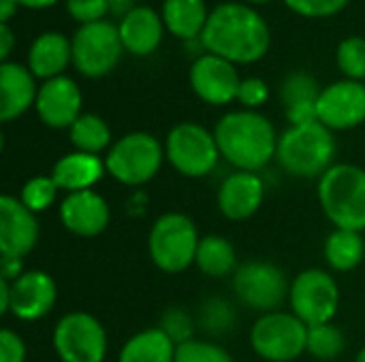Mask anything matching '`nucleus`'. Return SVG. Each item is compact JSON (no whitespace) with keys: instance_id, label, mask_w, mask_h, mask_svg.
Returning <instances> with one entry per match:
<instances>
[{"instance_id":"1","label":"nucleus","mask_w":365,"mask_h":362,"mask_svg":"<svg viewBox=\"0 0 365 362\" xmlns=\"http://www.w3.org/2000/svg\"><path fill=\"white\" fill-rule=\"evenodd\" d=\"M207 53L229 62L252 64L267 55L272 47V30L263 15L242 2H222L210 11L207 26L201 34Z\"/></svg>"},{"instance_id":"2","label":"nucleus","mask_w":365,"mask_h":362,"mask_svg":"<svg viewBox=\"0 0 365 362\" xmlns=\"http://www.w3.org/2000/svg\"><path fill=\"white\" fill-rule=\"evenodd\" d=\"M220 156L237 171L257 173L265 169L278 149L274 124L259 111H231L222 115L214 128Z\"/></svg>"},{"instance_id":"3","label":"nucleus","mask_w":365,"mask_h":362,"mask_svg":"<svg viewBox=\"0 0 365 362\" xmlns=\"http://www.w3.org/2000/svg\"><path fill=\"white\" fill-rule=\"evenodd\" d=\"M276 160L293 177L321 179L336 160L334 130L321 122L289 126L278 139Z\"/></svg>"},{"instance_id":"4","label":"nucleus","mask_w":365,"mask_h":362,"mask_svg":"<svg viewBox=\"0 0 365 362\" xmlns=\"http://www.w3.org/2000/svg\"><path fill=\"white\" fill-rule=\"evenodd\" d=\"M319 203L336 228L365 233V169L334 164L319 179Z\"/></svg>"},{"instance_id":"5","label":"nucleus","mask_w":365,"mask_h":362,"mask_svg":"<svg viewBox=\"0 0 365 362\" xmlns=\"http://www.w3.org/2000/svg\"><path fill=\"white\" fill-rule=\"evenodd\" d=\"M199 230L184 213L160 215L148 235V254L163 273H182L195 265L199 250Z\"/></svg>"},{"instance_id":"6","label":"nucleus","mask_w":365,"mask_h":362,"mask_svg":"<svg viewBox=\"0 0 365 362\" xmlns=\"http://www.w3.org/2000/svg\"><path fill=\"white\" fill-rule=\"evenodd\" d=\"M165 160V145L150 132H128L118 139L107 156L105 169L122 186H143L152 181Z\"/></svg>"},{"instance_id":"7","label":"nucleus","mask_w":365,"mask_h":362,"mask_svg":"<svg viewBox=\"0 0 365 362\" xmlns=\"http://www.w3.org/2000/svg\"><path fill=\"white\" fill-rule=\"evenodd\" d=\"M165 158L180 175L199 179L210 175L222 156L214 132L197 122H180L167 134Z\"/></svg>"},{"instance_id":"8","label":"nucleus","mask_w":365,"mask_h":362,"mask_svg":"<svg viewBox=\"0 0 365 362\" xmlns=\"http://www.w3.org/2000/svg\"><path fill=\"white\" fill-rule=\"evenodd\" d=\"M250 346L267 362H293L308 352V326L287 312L263 314L250 329Z\"/></svg>"},{"instance_id":"9","label":"nucleus","mask_w":365,"mask_h":362,"mask_svg":"<svg viewBox=\"0 0 365 362\" xmlns=\"http://www.w3.org/2000/svg\"><path fill=\"white\" fill-rule=\"evenodd\" d=\"M71 41L73 66L88 79H101L109 75L120 64L124 53L120 28L109 19L79 26Z\"/></svg>"},{"instance_id":"10","label":"nucleus","mask_w":365,"mask_h":362,"mask_svg":"<svg viewBox=\"0 0 365 362\" xmlns=\"http://www.w3.org/2000/svg\"><path fill=\"white\" fill-rule=\"evenodd\" d=\"M233 292L242 305L269 314L289 297L291 286L280 267L267 260H248L233 273Z\"/></svg>"},{"instance_id":"11","label":"nucleus","mask_w":365,"mask_h":362,"mask_svg":"<svg viewBox=\"0 0 365 362\" xmlns=\"http://www.w3.org/2000/svg\"><path fill=\"white\" fill-rule=\"evenodd\" d=\"M291 314H295L306 326L329 324L340 307V288L336 280L323 269L302 271L289 292Z\"/></svg>"},{"instance_id":"12","label":"nucleus","mask_w":365,"mask_h":362,"mask_svg":"<svg viewBox=\"0 0 365 362\" xmlns=\"http://www.w3.org/2000/svg\"><path fill=\"white\" fill-rule=\"evenodd\" d=\"M53 350L60 362H103L107 356L105 326L92 314L71 312L53 329Z\"/></svg>"},{"instance_id":"13","label":"nucleus","mask_w":365,"mask_h":362,"mask_svg":"<svg viewBox=\"0 0 365 362\" xmlns=\"http://www.w3.org/2000/svg\"><path fill=\"white\" fill-rule=\"evenodd\" d=\"M319 122L329 130H351L365 122V83L340 79L323 87L319 102Z\"/></svg>"},{"instance_id":"14","label":"nucleus","mask_w":365,"mask_h":362,"mask_svg":"<svg viewBox=\"0 0 365 362\" xmlns=\"http://www.w3.org/2000/svg\"><path fill=\"white\" fill-rule=\"evenodd\" d=\"M240 73L237 66L220 55L203 53L190 66V85L192 92L207 105L222 107L237 100L240 90Z\"/></svg>"},{"instance_id":"15","label":"nucleus","mask_w":365,"mask_h":362,"mask_svg":"<svg viewBox=\"0 0 365 362\" xmlns=\"http://www.w3.org/2000/svg\"><path fill=\"white\" fill-rule=\"evenodd\" d=\"M81 105L83 96L79 85L71 77L62 75L56 79H47L38 85L34 109L45 126L62 130L71 128L79 119V115L83 113Z\"/></svg>"},{"instance_id":"16","label":"nucleus","mask_w":365,"mask_h":362,"mask_svg":"<svg viewBox=\"0 0 365 362\" xmlns=\"http://www.w3.org/2000/svg\"><path fill=\"white\" fill-rule=\"evenodd\" d=\"M58 299L56 282L45 271H26L11 284V307L9 314L21 322H36L45 318Z\"/></svg>"},{"instance_id":"17","label":"nucleus","mask_w":365,"mask_h":362,"mask_svg":"<svg viewBox=\"0 0 365 362\" xmlns=\"http://www.w3.org/2000/svg\"><path fill=\"white\" fill-rule=\"evenodd\" d=\"M38 241V220L19 198H0V254L11 258L28 256Z\"/></svg>"},{"instance_id":"18","label":"nucleus","mask_w":365,"mask_h":362,"mask_svg":"<svg viewBox=\"0 0 365 362\" xmlns=\"http://www.w3.org/2000/svg\"><path fill=\"white\" fill-rule=\"evenodd\" d=\"M60 222L62 226L77 235V237H98L111 220V211L107 201L94 192V190H83V192H71L64 196L60 203Z\"/></svg>"},{"instance_id":"19","label":"nucleus","mask_w":365,"mask_h":362,"mask_svg":"<svg viewBox=\"0 0 365 362\" xmlns=\"http://www.w3.org/2000/svg\"><path fill=\"white\" fill-rule=\"evenodd\" d=\"M265 198V183L257 173L237 171L231 173L218 188V209L227 220L242 222L252 218Z\"/></svg>"},{"instance_id":"20","label":"nucleus","mask_w":365,"mask_h":362,"mask_svg":"<svg viewBox=\"0 0 365 362\" xmlns=\"http://www.w3.org/2000/svg\"><path fill=\"white\" fill-rule=\"evenodd\" d=\"M38 96L36 77L28 66L2 62L0 66V119L13 122L34 107Z\"/></svg>"},{"instance_id":"21","label":"nucleus","mask_w":365,"mask_h":362,"mask_svg":"<svg viewBox=\"0 0 365 362\" xmlns=\"http://www.w3.org/2000/svg\"><path fill=\"white\" fill-rule=\"evenodd\" d=\"M118 28L124 51L133 55L154 53L160 47L163 34L167 30L163 15L156 13L152 6H135L120 19Z\"/></svg>"},{"instance_id":"22","label":"nucleus","mask_w":365,"mask_h":362,"mask_svg":"<svg viewBox=\"0 0 365 362\" xmlns=\"http://www.w3.org/2000/svg\"><path fill=\"white\" fill-rule=\"evenodd\" d=\"M68 64H73V41L66 34L49 30L32 41L26 66L36 79L47 81L62 77Z\"/></svg>"},{"instance_id":"23","label":"nucleus","mask_w":365,"mask_h":362,"mask_svg":"<svg viewBox=\"0 0 365 362\" xmlns=\"http://www.w3.org/2000/svg\"><path fill=\"white\" fill-rule=\"evenodd\" d=\"M321 87L314 75L306 70H293L284 77L280 85V100L284 105V113L291 126H304L319 122L317 102L321 96Z\"/></svg>"},{"instance_id":"24","label":"nucleus","mask_w":365,"mask_h":362,"mask_svg":"<svg viewBox=\"0 0 365 362\" xmlns=\"http://www.w3.org/2000/svg\"><path fill=\"white\" fill-rule=\"evenodd\" d=\"M105 173H107V169H105V160L101 156L71 151V154H64L53 164L51 177L60 190L71 194V192L92 190L103 179Z\"/></svg>"},{"instance_id":"25","label":"nucleus","mask_w":365,"mask_h":362,"mask_svg":"<svg viewBox=\"0 0 365 362\" xmlns=\"http://www.w3.org/2000/svg\"><path fill=\"white\" fill-rule=\"evenodd\" d=\"M160 15L165 28L173 36L182 41H195L201 38L207 26L210 9L205 0H165Z\"/></svg>"},{"instance_id":"26","label":"nucleus","mask_w":365,"mask_h":362,"mask_svg":"<svg viewBox=\"0 0 365 362\" xmlns=\"http://www.w3.org/2000/svg\"><path fill=\"white\" fill-rule=\"evenodd\" d=\"M195 265L203 275H207L212 280L229 277L240 267L237 265V252H235L233 243L220 235L201 237Z\"/></svg>"},{"instance_id":"27","label":"nucleus","mask_w":365,"mask_h":362,"mask_svg":"<svg viewBox=\"0 0 365 362\" xmlns=\"http://www.w3.org/2000/svg\"><path fill=\"white\" fill-rule=\"evenodd\" d=\"M175 344L156 326L133 335L120 352V362H175Z\"/></svg>"},{"instance_id":"28","label":"nucleus","mask_w":365,"mask_h":362,"mask_svg":"<svg viewBox=\"0 0 365 362\" xmlns=\"http://www.w3.org/2000/svg\"><path fill=\"white\" fill-rule=\"evenodd\" d=\"M365 258V237L357 230L336 228L325 241V260L334 271L357 269Z\"/></svg>"},{"instance_id":"29","label":"nucleus","mask_w":365,"mask_h":362,"mask_svg":"<svg viewBox=\"0 0 365 362\" xmlns=\"http://www.w3.org/2000/svg\"><path fill=\"white\" fill-rule=\"evenodd\" d=\"M68 137H71L75 151L94 154V156L109 151V147L113 145L111 143V128L96 113H81L79 119L68 128Z\"/></svg>"},{"instance_id":"30","label":"nucleus","mask_w":365,"mask_h":362,"mask_svg":"<svg viewBox=\"0 0 365 362\" xmlns=\"http://www.w3.org/2000/svg\"><path fill=\"white\" fill-rule=\"evenodd\" d=\"M346 348L344 333L329 324L308 326V354H312L319 361H336Z\"/></svg>"},{"instance_id":"31","label":"nucleus","mask_w":365,"mask_h":362,"mask_svg":"<svg viewBox=\"0 0 365 362\" xmlns=\"http://www.w3.org/2000/svg\"><path fill=\"white\" fill-rule=\"evenodd\" d=\"M58 183L53 181L51 175H36L32 179H28L19 192V201L32 211V213H41L47 211L56 196H58Z\"/></svg>"},{"instance_id":"32","label":"nucleus","mask_w":365,"mask_h":362,"mask_svg":"<svg viewBox=\"0 0 365 362\" xmlns=\"http://www.w3.org/2000/svg\"><path fill=\"white\" fill-rule=\"evenodd\" d=\"M336 62L340 73L346 79L364 81L365 79V38L364 36H349L340 41L336 49Z\"/></svg>"},{"instance_id":"33","label":"nucleus","mask_w":365,"mask_h":362,"mask_svg":"<svg viewBox=\"0 0 365 362\" xmlns=\"http://www.w3.org/2000/svg\"><path fill=\"white\" fill-rule=\"evenodd\" d=\"M199 324L210 335H227L235 324V312L225 299H207L201 305Z\"/></svg>"},{"instance_id":"34","label":"nucleus","mask_w":365,"mask_h":362,"mask_svg":"<svg viewBox=\"0 0 365 362\" xmlns=\"http://www.w3.org/2000/svg\"><path fill=\"white\" fill-rule=\"evenodd\" d=\"M175 362H233V356L218 344L190 339L175 348Z\"/></svg>"},{"instance_id":"35","label":"nucleus","mask_w":365,"mask_h":362,"mask_svg":"<svg viewBox=\"0 0 365 362\" xmlns=\"http://www.w3.org/2000/svg\"><path fill=\"white\" fill-rule=\"evenodd\" d=\"M158 329H160L175 346H182V344L195 339V337H192V333H195V322H192V318H190L182 307H169V309L163 314Z\"/></svg>"},{"instance_id":"36","label":"nucleus","mask_w":365,"mask_h":362,"mask_svg":"<svg viewBox=\"0 0 365 362\" xmlns=\"http://www.w3.org/2000/svg\"><path fill=\"white\" fill-rule=\"evenodd\" d=\"M351 0H284V4L308 19H323V17H334L340 11L346 9Z\"/></svg>"},{"instance_id":"37","label":"nucleus","mask_w":365,"mask_h":362,"mask_svg":"<svg viewBox=\"0 0 365 362\" xmlns=\"http://www.w3.org/2000/svg\"><path fill=\"white\" fill-rule=\"evenodd\" d=\"M66 13L79 26H88V23L103 21L105 15L111 11L107 0H66Z\"/></svg>"},{"instance_id":"38","label":"nucleus","mask_w":365,"mask_h":362,"mask_svg":"<svg viewBox=\"0 0 365 362\" xmlns=\"http://www.w3.org/2000/svg\"><path fill=\"white\" fill-rule=\"evenodd\" d=\"M237 100L244 109L257 111L259 107H263L269 100V85L261 77H246L240 83Z\"/></svg>"},{"instance_id":"39","label":"nucleus","mask_w":365,"mask_h":362,"mask_svg":"<svg viewBox=\"0 0 365 362\" xmlns=\"http://www.w3.org/2000/svg\"><path fill=\"white\" fill-rule=\"evenodd\" d=\"M0 362H26V344L11 329L0 333Z\"/></svg>"},{"instance_id":"40","label":"nucleus","mask_w":365,"mask_h":362,"mask_svg":"<svg viewBox=\"0 0 365 362\" xmlns=\"http://www.w3.org/2000/svg\"><path fill=\"white\" fill-rule=\"evenodd\" d=\"M26 271H24V262L21 258H11V256H2L0 258V280L13 284L17 277H21Z\"/></svg>"},{"instance_id":"41","label":"nucleus","mask_w":365,"mask_h":362,"mask_svg":"<svg viewBox=\"0 0 365 362\" xmlns=\"http://www.w3.org/2000/svg\"><path fill=\"white\" fill-rule=\"evenodd\" d=\"M17 38H15V32L9 23H0V60L2 62H9V55L15 47Z\"/></svg>"},{"instance_id":"42","label":"nucleus","mask_w":365,"mask_h":362,"mask_svg":"<svg viewBox=\"0 0 365 362\" xmlns=\"http://www.w3.org/2000/svg\"><path fill=\"white\" fill-rule=\"evenodd\" d=\"M17 0H0V23H9L17 15Z\"/></svg>"},{"instance_id":"43","label":"nucleus","mask_w":365,"mask_h":362,"mask_svg":"<svg viewBox=\"0 0 365 362\" xmlns=\"http://www.w3.org/2000/svg\"><path fill=\"white\" fill-rule=\"evenodd\" d=\"M109 2V11L113 13V15H118L120 19L128 13V11H133L137 4L133 2V0H107Z\"/></svg>"},{"instance_id":"44","label":"nucleus","mask_w":365,"mask_h":362,"mask_svg":"<svg viewBox=\"0 0 365 362\" xmlns=\"http://www.w3.org/2000/svg\"><path fill=\"white\" fill-rule=\"evenodd\" d=\"M58 0H17V4L19 6H26V9H34V11H38V9H47V6H51V4H56Z\"/></svg>"},{"instance_id":"45","label":"nucleus","mask_w":365,"mask_h":362,"mask_svg":"<svg viewBox=\"0 0 365 362\" xmlns=\"http://www.w3.org/2000/svg\"><path fill=\"white\" fill-rule=\"evenodd\" d=\"M355 362H365V348H361V350H359V354H357Z\"/></svg>"},{"instance_id":"46","label":"nucleus","mask_w":365,"mask_h":362,"mask_svg":"<svg viewBox=\"0 0 365 362\" xmlns=\"http://www.w3.org/2000/svg\"><path fill=\"white\" fill-rule=\"evenodd\" d=\"M248 2H255V4H265V2H272V0H248Z\"/></svg>"}]
</instances>
